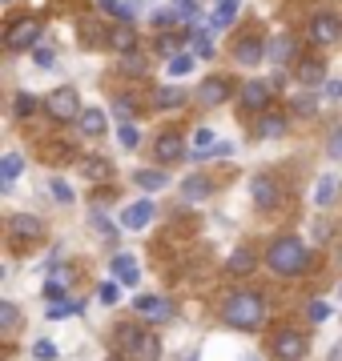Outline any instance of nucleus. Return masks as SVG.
I'll return each instance as SVG.
<instances>
[{
    "label": "nucleus",
    "mask_w": 342,
    "mask_h": 361,
    "mask_svg": "<svg viewBox=\"0 0 342 361\" xmlns=\"http://www.w3.org/2000/svg\"><path fill=\"white\" fill-rule=\"evenodd\" d=\"M222 317H225V325H234V329H262L266 325V297L250 293V289H237V293L225 297Z\"/></svg>",
    "instance_id": "nucleus-1"
},
{
    "label": "nucleus",
    "mask_w": 342,
    "mask_h": 361,
    "mask_svg": "<svg viewBox=\"0 0 342 361\" xmlns=\"http://www.w3.org/2000/svg\"><path fill=\"white\" fill-rule=\"evenodd\" d=\"M266 265H270L278 277H298V273H306V265H310V249H306L298 237H278L274 245L266 249Z\"/></svg>",
    "instance_id": "nucleus-2"
},
{
    "label": "nucleus",
    "mask_w": 342,
    "mask_h": 361,
    "mask_svg": "<svg viewBox=\"0 0 342 361\" xmlns=\"http://www.w3.org/2000/svg\"><path fill=\"white\" fill-rule=\"evenodd\" d=\"M121 353L129 361H158L161 357V337L149 334V329H137V325H129V329H121Z\"/></svg>",
    "instance_id": "nucleus-3"
},
{
    "label": "nucleus",
    "mask_w": 342,
    "mask_h": 361,
    "mask_svg": "<svg viewBox=\"0 0 342 361\" xmlns=\"http://www.w3.org/2000/svg\"><path fill=\"white\" fill-rule=\"evenodd\" d=\"M40 32H45V20H40V16H20V20H13V25L4 28V49L28 52L40 40Z\"/></svg>",
    "instance_id": "nucleus-4"
},
{
    "label": "nucleus",
    "mask_w": 342,
    "mask_h": 361,
    "mask_svg": "<svg viewBox=\"0 0 342 361\" xmlns=\"http://www.w3.org/2000/svg\"><path fill=\"white\" fill-rule=\"evenodd\" d=\"M45 113L53 116V121H61V125H69V121H81V97L77 89H69V85H61V89H53L49 97H45Z\"/></svg>",
    "instance_id": "nucleus-5"
},
{
    "label": "nucleus",
    "mask_w": 342,
    "mask_h": 361,
    "mask_svg": "<svg viewBox=\"0 0 342 361\" xmlns=\"http://www.w3.org/2000/svg\"><path fill=\"white\" fill-rule=\"evenodd\" d=\"M234 89H242V85H234L230 77H206L198 85V92H194V101H198L201 109H218V104H225L234 97Z\"/></svg>",
    "instance_id": "nucleus-6"
},
{
    "label": "nucleus",
    "mask_w": 342,
    "mask_h": 361,
    "mask_svg": "<svg viewBox=\"0 0 342 361\" xmlns=\"http://www.w3.org/2000/svg\"><path fill=\"white\" fill-rule=\"evenodd\" d=\"M40 233H45V225H40V217H33V213H13V217H8V237H13L16 249H25L28 241H37Z\"/></svg>",
    "instance_id": "nucleus-7"
},
{
    "label": "nucleus",
    "mask_w": 342,
    "mask_h": 361,
    "mask_svg": "<svg viewBox=\"0 0 342 361\" xmlns=\"http://www.w3.org/2000/svg\"><path fill=\"white\" fill-rule=\"evenodd\" d=\"M274 361H302L306 357V337L298 334V329H282V334H274Z\"/></svg>",
    "instance_id": "nucleus-8"
},
{
    "label": "nucleus",
    "mask_w": 342,
    "mask_h": 361,
    "mask_svg": "<svg viewBox=\"0 0 342 361\" xmlns=\"http://www.w3.org/2000/svg\"><path fill=\"white\" fill-rule=\"evenodd\" d=\"M294 80L306 85V89L326 85V56H322V52H318V56H302V61L294 65Z\"/></svg>",
    "instance_id": "nucleus-9"
},
{
    "label": "nucleus",
    "mask_w": 342,
    "mask_h": 361,
    "mask_svg": "<svg viewBox=\"0 0 342 361\" xmlns=\"http://www.w3.org/2000/svg\"><path fill=\"white\" fill-rule=\"evenodd\" d=\"M270 80H246L242 89H237V101L246 113H266V104H270Z\"/></svg>",
    "instance_id": "nucleus-10"
},
{
    "label": "nucleus",
    "mask_w": 342,
    "mask_h": 361,
    "mask_svg": "<svg viewBox=\"0 0 342 361\" xmlns=\"http://www.w3.org/2000/svg\"><path fill=\"white\" fill-rule=\"evenodd\" d=\"M338 37H342V20L334 13H318L314 20H310V40H314V44L326 49V44H334Z\"/></svg>",
    "instance_id": "nucleus-11"
},
{
    "label": "nucleus",
    "mask_w": 342,
    "mask_h": 361,
    "mask_svg": "<svg viewBox=\"0 0 342 361\" xmlns=\"http://www.w3.org/2000/svg\"><path fill=\"white\" fill-rule=\"evenodd\" d=\"M266 56H270V44H266L262 37H242L234 44V61L237 65H246V68L258 65V61H266Z\"/></svg>",
    "instance_id": "nucleus-12"
},
{
    "label": "nucleus",
    "mask_w": 342,
    "mask_h": 361,
    "mask_svg": "<svg viewBox=\"0 0 342 361\" xmlns=\"http://www.w3.org/2000/svg\"><path fill=\"white\" fill-rule=\"evenodd\" d=\"M250 197H254V205L258 209H278V201H282L274 177H254L250 180Z\"/></svg>",
    "instance_id": "nucleus-13"
},
{
    "label": "nucleus",
    "mask_w": 342,
    "mask_h": 361,
    "mask_svg": "<svg viewBox=\"0 0 342 361\" xmlns=\"http://www.w3.org/2000/svg\"><path fill=\"white\" fill-rule=\"evenodd\" d=\"M153 157H158V165H173V161L185 157V141L177 133H161L158 145H153Z\"/></svg>",
    "instance_id": "nucleus-14"
},
{
    "label": "nucleus",
    "mask_w": 342,
    "mask_h": 361,
    "mask_svg": "<svg viewBox=\"0 0 342 361\" xmlns=\"http://www.w3.org/2000/svg\"><path fill=\"white\" fill-rule=\"evenodd\" d=\"M258 269V253H254L250 245H237L230 257H225V273L230 277H246V273H254Z\"/></svg>",
    "instance_id": "nucleus-15"
},
{
    "label": "nucleus",
    "mask_w": 342,
    "mask_h": 361,
    "mask_svg": "<svg viewBox=\"0 0 342 361\" xmlns=\"http://www.w3.org/2000/svg\"><path fill=\"white\" fill-rule=\"evenodd\" d=\"M137 313H141L145 322H173V305L165 297H137Z\"/></svg>",
    "instance_id": "nucleus-16"
},
{
    "label": "nucleus",
    "mask_w": 342,
    "mask_h": 361,
    "mask_svg": "<svg viewBox=\"0 0 342 361\" xmlns=\"http://www.w3.org/2000/svg\"><path fill=\"white\" fill-rule=\"evenodd\" d=\"M286 129H290V113L266 109V113L258 116V137H266V141H274V137H282Z\"/></svg>",
    "instance_id": "nucleus-17"
},
{
    "label": "nucleus",
    "mask_w": 342,
    "mask_h": 361,
    "mask_svg": "<svg viewBox=\"0 0 342 361\" xmlns=\"http://www.w3.org/2000/svg\"><path fill=\"white\" fill-rule=\"evenodd\" d=\"M77 129H81V137H89V141H97V137H105V129H109V116L101 113V109H85V113H81V121H77Z\"/></svg>",
    "instance_id": "nucleus-18"
},
{
    "label": "nucleus",
    "mask_w": 342,
    "mask_h": 361,
    "mask_svg": "<svg viewBox=\"0 0 342 361\" xmlns=\"http://www.w3.org/2000/svg\"><path fill=\"white\" fill-rule=\"evenodd\" d=\"M270 61H274V65H290V61L298 65V40L286 37V32L274 37V40H270Z\"/></svg>",
    "instance_id": "nucleus-19"
},
{
    "label": "nucleus",
    "mask_w": 342,
    "mask_h": 361,
    "mask_svg": "<svg viewBox=\"0 0 342 361\" xmlns=\"http://www.w3.org/2000/svg\"><path fill=\"white\" fill-rule=\"evenodd\" d=\"M237 8H242V0H218V4H213V13H210V28H213V32L234 25Z\"/></svg>",
    "instance_id": "nucleus-20"
},
{
    "label": "nucleus",
    "mask_w": 342,
    "mask_h": 361,
    "mask_svg": "<svg viewBox=\"0 0 342 361\" xmlns=\"http://www.w3.org/2000/svg\"><path fill=\"white\" fill-rule=\"evenodd\" d=\"M149 221H153V205H149V201H137V205H129L121 213V225H125V229H145Z\"/></svg>",
    "instance_id": "nucleus-21"
},
{
    "label": "nucleus",
    "mask_w": 342,
    "mask_h": 361,
    "mask_svg": "<svg viewBox=\"0 0 342 361\" xmlns=\"http://www.w3.org/2000/svg\"><path fill=\"white\" fill-rule=\"evenodd\" d=\"M105 40H109V49L121 52V56L137 49V37H133V28H129V25H113V28H109V37H105Z\"/></svg>",
    "instance_id": "nucleus-22"
},
{
    "label": "nucleus",
    "mask_w": 342,
    "mask_h": 361,
    "mask_svg": "<svg viewBox=\"0 0 342 361\" xmlns=\"http://www.w3.org/2000/svg\"><path fill=\"white\" fill-rule=\"evenodd\" d=\"M210 193H213V185H210V177H201V173H194V177L182 180V197L185 201H206Z\"/></svg>",
    "instance_id": "nucleus-23"
},
{
    "label": "nucleus",
    "mask_w": 342,
    "mask_h": 361,
    "mask_svg": "<svg viewBox=\"0 0 342 361\" xmlns=\"http://www.w3.org/2000/svg\"><path fill=\"white\" fill-rule=\"evenodd\" d=\"M133 180L141 185L145 193H161V189L170 185V177H165V169H137V173H133Z\"/></svg>",
    "instance_id": "nucleus-24"
},
{
    "label": "nucleus",
    "mask_w": 342,
    "mask_h": 361,
    "mask_svg": "<svg viewBox=\"0 0 342 361\" xmlns=\"http://www.w3.org/2000/svg\"><path fill=\"white\" fill-rule=\"evenodd\" d=\"M113 277H117L121 285H137L141 277H137V261L129 257V253H117L113 257Z\"/></svg>",
    "instance_id": "nucleus-25"
},
{
    "label": "nucleus",
    "mask_w": 342,
    "mask_h": 361,
    "mask_svg": "<svg viewBox=\"0 0 342 361\" xmlns=\"http://www.w3.org/2000/svg\"><path fill=\"white\" fill-rule=\"evenodd\" d=\"M81 173L89 180H113V165H109L105 157H85L81 161Z\"/></svg>",
    "instance_id": "nucleus-26"
},
{
    "label": "nucleus",
    "mask_w": 342,
    "mask_h": 361,
    "mask_svg": "<svg viewBox=\"0 0 342 361\" xmlns=\"http://www.w3.org/2000/svg\"><path fill=\"white\" fill-rule=\"evenodd\" d=\"M189 56H201V61H210V56H218L210 44V32L206 28H189Z\"/></svg>",
    "instance_id": "nucleus-27"
},
{
    "label": "nucleus",
    "mask_w": 342,
    "mask_h": 361,
    "mask_svg": "<svg viewBox=\"0 0 342 361\" xmlns=\"http://www.w3.org/2000/svg\"><path fill=\"white\" fill-rule=\"evenodd\" d=\"M185 101H189V97H185L177 85H161V89L153 92V104H158V109H182Z\"/></svg>",
    "instance_id": "nucleus-28"
},
{
    "label": "nucleus",
    "mask_w": 342,
    "mask_h": 361,
    "mask_svg": "<svg viewBox=\"0 0 342 361\" xmlns=\"http://www.w3.org/2000/svg\"><path fill=\"white\" fill-rule=\"evenodd\" d=\"M121 73H125V77H145V73H149V56H145V52H125V56H121Z\"/></svg>",
    "instance_id": "nucleus-29"
},
{
    "label": "nucleus",
    "mask_w": 342,
    "mask_h": 361,
    "mask_svg": "<svg viewBox=\"0 0 342 361\" xmlns=\"http://www.w3.org/2000/svg\"><path fill=\"white\" fill-rule=\"evenodd\" d=\"M20 169H25V161H20V153H4V161H0V185L8 189L16 177H20Z\"/></svg>",
    "instance_id": "nucleus-30"
},
{
    "label": "nucleus",
    "mask_w": 342,
    "mask_h": 361,
    "mask_svg": "<svg viewBox=\"0 0 342 361\" xmlns=\"http://www.w3.org/2000/svg\"><path fill=\"white\" fill-rule=\"evenodd\" d=\"M69 285H73V273H69V269H57L53 277L45 281V293L53 297V301H61V293H65Z\"/></svg>",
    "instance_id": "nucleus-31"
},
{
    "label": "nucleus",
    "mask_w": 342,
    "mask_h": 361,
    "mask_svg": "<svg viewBox=\"0 0 342 361\" xmlns=\"http://www.w3.org/2000/svg\"><path fill=\"white\" fill-rule=\"evenodd\" d=\"M334 193H338V177H330V173H326V177L314 185V201H318V205H330Z\"/></svg>",
    "instance_id": "nucleus-32"
},
{
    "label": "nucleus",
    "mask_w": 342,
    "mask_h": 361,
    "mask_svg": "<svg viewBox=\"0 0 342 361\" xmlns=\"http://www.w3.org/2000/svg\"><path fill=\"white\" fill-rule=\"evenodd\" d=\"M16 325H20L16 305H13V301H0V334H16Z\"/></svg>",
    "instance_id": "nucleus-33"
},
{
    "label": "nucleus",
    "mask_w": 342,
    "mask_h": 361,
    "mask_svg": "<svg viewBox=\"0 0 342 361\" xmlns=\"http://www.w3.org/2000/svg\"><path fill=\"white\" fill-rule=\"evenodd\" d=\"M177 20H182V16L173 13V8H158V13H153V28H158V37H161V32H173Z\"/></svg>",
    "instance_id": "nucleus-34"
},
{
    "label": "nucleus",
    "mask_w": 342,
    "mask_h": 361,
    "mask_svg": "<svg viewBox=\"0 0 342 361\" xmlns=\"http://www.w3.org/2000/svg\"><path fill=\"white\" fill-rule=\"evenodd\" d=\"M73 313H81V301H53L49 305V322H65Z\"/></svg>",
    "instance_id": "nucleus-35"
},
{
    "label": "nucleus",
    "mask_w": 342,
    "mask_h": 361,
    "mask_svg": "<svg viewBox=\"0 0 342 361\" xmlns=\"http://www.w3.org/2000/svg\"><path fill=\"white\" fill-rule=\"evenodd\" d=\"M37 97H33V92H16V101H13V116H33L37 113Z\"/></svg>",
    "instance_id": "nucleus-36"
},
{
    "label": "nucleus",
    "mask_w": 342,
    "mask_h": 361,
    "mask_svg": "<svg viewBox=\"0 0 342 361\" xmlns=\"http://www.w3.org/2000/svg\"><path fill=\"white\" fill-rule=\"evenodd\" d=\"M290 113H294V116H314L318 113V101H314V97H294V101H290Z\"/></svg>",
    "instance_id": "nucleus-37"
},
{
    "label": "nucleus",
    "mask_w": 342,
    "mask_h": 361,
    "mask_svg": "<svg viewBox=\"0 0 342 361\" xmlns=\"http://www.w3.org/2000/svg\"><path fill=\"white\" fill-rule=\"evenodd\" d=\"M185 73H194V56L189 52H182V56L170 61V77H185Z\"/></svg>",
    "instance_id": "nucleus-38"
},
{
    "label": "nucleus",
    "mask_w": 342,
    "mask_h": 361,
    "mask_svg": "<svg viewBox=\"0 0 342 361\" xmlns=\"http://www.w3.org/2000/svg\"><path fill=\"white\" fill-rule=\"evenodd\" d=\"M158 52L173 61V52H177V37H173V32H161V37H158ZM177 56H182V52H177Z\"/></svg>",
    "instance_id": "nucleus-39"
},
{
    "label": "nucleus",
    "mask_w": 342,
    "mask_h": 361,
    "mask_svg": "<svg viewBox=\"0 0 342 361\" xmlns=\"http://www.w3.org/2000/svg\"><path fill=\"white\" fill-rule=\"evenodd\" d=\"M326 153L334 157V161H342V125H338V129H330V137H326Z\"/></svg>",
    "instance_id": "nucleus-40"
},
{
    "label": "nucleus",
    "mask_w": 342,
    "mask_h": 361,
    "mask_svg": "<svg viewBox=\"0 0 342 361\" xmlns=\"http://www.w3.org/2000/svg\"><path fill=\"white\" fill-rule=\"evenodd\" d=\"M117 141H121V149H137V141H141V137H137V129H133V125H121Z\"/></svg>",
    "instance_id": "nucleus-41"
},
{
    "label": "nucleus",
    "mask_w": 342,
    "mask_h": 361,
    "mask_svg": "<svg viewBox=\"0 0 342 361\" xmlns=\"http://www.w3.org/2000/svg\"><path fill=\"white\" fill-rule=\"evenodd\" d=\"M306 313H310V322H314V325H322L330 317V305H326V301H310V310H306Z\"/></svg>",
    "instance_id": "nucleus-42"
},
{
    "label": "nucleus",
    "mask_w": 342,
    "mask_h": 361,
    "mask_svg": "<svg viewBox=\"0 0 342 361\" xmlns=\"http://www.w3.org/2000/svg\"><path fill=\"white\" fill-rule=\"evenodd\" d=\"M53 197L57 201H65V205H73V189H69L65 180H53Z\"/></svg>",
    "instance_id": "nucleus-43"
},
{
    "label": "nucleus",
    "mask_w": 342,
    "mask_h": 361,
    "mask_svg": "<svg viewBox=\"0 0 342 361\" xmlns=\"http://www.w3.org/2000/svg\"><path fill=\"white\" fill-rule=\"evenodd\" d=\"M97 297H101L105 305H113V301H117V285H113V281H105L101 289H97Z\"/></svg>",
    "instance_id": "nucleus-44"
},
{
    "label": "nucleus",
    "mask_w": 342,
    "mask_h": 361,
    "mask_svg": "<svg viewBox=\"0 0 342 361\" xmlns=\"http://www.w3.org/2000/svg\"><path fill=\"white\" fill-rule=\"evenodd\" d=\"M33 56H37L40 68H53V49H33Z\"/></svg>",
    "instance_id": "nucleus-45"
},
{
    "label": "nucleus",
    "mask_w": 342,
    "mask_h": 361,
    "mask_svg": "<svg viewBox=\"0 0 342 361\" xmlns=\"http://www.w3.org/2000/svg\"><path fill=\"white\" fill-rule=\"evenodd\" d=\"M33 353H37L40 361H53V357H57V349L49 345V341H37V349H33Z\"/></svg>",
    "instance_id": "nucleus-46"
},
{
    "label": "nucleus",
    "mask_w": 342,
    "mask_h": 361,
    "mask_svg": "<svg viewBox=\"0 0 342 361\" xmlns=\"http://www.w3.org/2000/svg\"><path fill=\"white\" fill-rule=\"evenodd\" d=\"M230 153H234V145H230V141H218L206 157H230ZM206 157H201V161H206Z\"/></svg>",
    "instance_id": "nucleus-47"
},
{
    "label": "nucleus",
    "mask_w": 342,
    "mask_h": 361,
    "mask_svg": "<svg viewBox=\"0 0 342 361\" xmlns=\"http://www.w3.org/2000/svg\"><path fill=\"white\" fill-rule=\"evenodd\" d=\"M93 229H101L105 237H113V225H109V221L101 217V213H93Z\"/></svg>",
    "instance_id": "nucleus-48"
},
{
    "label": "nucleus",
    "mask_w": 342,
    "mask_h": 361,
    "mask_svg": "<svg viewBox=\"0 0 342 361\" xmlns=\"http://www.w3.org/2000/svg\"><path fill=\"white\" fill-rule=\"evenodd\" d=\"M326 97L330 101H338L342 97V80H326Z\"/></svg>",
    "instance_id": "nucleus-49"
},
{
    "label": "nucleus",
    "mask_w": 342,
    "mask_h": 361,
    "mask_svg": "<svg viewBox=\"0 0 342 361\" xmlns=\"http://www.w3.org/2000/svg\"><path fill=\"white\" fill-rule=\"evenodd\" d=\"M109 361H125V357H109Z\"/></svg>",
    "instance_id": "nucleus-50"
},
{
    "label": "nucleus",
    "mask_w": 342,
    "mask_h": 361,
    "mask_svg": "<svg viewBox=\"0 0 342 361\" xmlns=\"http://www.w3.org/2000/svg\"><path fill=\"white\" fill-rule=\"evenodd\" d=\"M338 293H342V289H338Z\"/></svg>",
    "instance_id": "nucleus-51"
}]
</instances>
